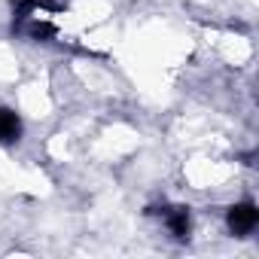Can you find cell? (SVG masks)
<instances>
[{"label":"cell","instance_id":"1","mask_svg":"<svg viewBox=\"0 0 259 259\" xmlns=\"http://www.w3.org/2000/svg\"><path fill=\"white\" fill-rule=\"evenodd\" d=\"M226 223H229V229H232L235 235H250V232L256 229V223H259V210H256V204H250V201L232 204L229 213H226Z\"/></svg>","mask_w":259,"mask_h":259},{"label":"cell","instance_id":"2","mask_svg":"<svg viewBox=\"0 0 259 259\" xmlns=\"http://www.w3.org/2000/svg\"><path fill=\"white\" fill-rule=\"evenodd\" d=\"M22 138V119L7 110V107H0V144H16Z\"/></svg>","mask_w":259,"mask_h":259},{"label":"cell","instance_id":"3","mask_svg":"<svg viewBox=\"0 0 259 259\" xmlns=\"http://www.w3.org/2000/svg\"><path fill=\"white\" fill-rule=\"evenodd\" d=\"M165 226L171 229V235L174 238H189V229H192V223H189V210L186 207H168L165 210Z\"/></svg>","mask_w":259,"mask_h":259}]
</instances>
